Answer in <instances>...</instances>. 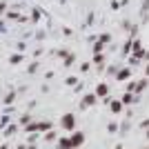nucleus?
Wrapping results in <instances>:
<instances>
[{
    "label": "nucleus",
    "instance_id": "f257e3e1",
    "mask_svg": "<svg viewBox=\"0 0 149 149\" xmlns=\"http://www.w3.org/2000/svg\"><path fill=\"white\" fill-rule=\"evenodd\" d=\"M62 127H65V129H74V116H71V113H67V116L62 118Z\"/></svg>",
    "mask_w": 149,
    "mask_h": 149
},
{
    "label": "nucleus",
    "instance_id": "423d86ee",
    "mask_svg": "<svg viewBox=\"0 0 149 149\" xmlns=\"http://www.w3.org/2000/svg\"><path fill=\"white\" fill-rule=\"evenodd\" d=\"M147 76H149V67H147Z\"/></svg>",
    "mask_w": 149,
    "mask_h": 149
},
{
    "label": "nucleus",
    "instance_id": "20e7f679",
    "mask_svg": "<svg viewBox=\"0 0 149 149\" xmlns=\"http://www.w3.org/2000/svg\"><path fill=\"white\" fill-rule=\"evenodd\" d=\"M123 109V102H111V111H120Z\"/></svg>",
    "mask_w": 149,
    "mask_h": 149
},
{
    "label": "nucleus",
    "instance_id": "0eeeda50",
    "mask_svg": "<svg viewBox=\"0 0 149 149\" xmlns=\"http://www.w3.org/2000/svg\"><path fill=\"white\" fill-rule=\"evenodd\" d=\"M147 136H149V131H147Z\"/></svg>",
    "mask_w": 149,
    "mask_h": 149
},
{
    "label": "nucleus",
    "instance_id": "39448f33",
    "mask_svg": "<svg viewBox=\"0 0 149 149\" xmlns=\"http://www.w3.org/2000/svg\"><path fill=\"white\" fill-rule=\"evenodd\" d=\"M105 93H107V85H100L98 87V96H105Z\"/></svg>",
    "mask_w": 149,
    "mask_h": 149
},
{
    "label": "nucleus",
    "instance_id": "7ed1b4c3",
    "mask_svg": "<svg viewBox=\"0 0 149 149\" xmlns=\"http://www.w3.org/2000/svg\"><path fill=\"white\" fill-rule=\"evenodd\" d=\"M58 149H74V145H71V138H62L60 143H58Z\"/></svg>",
    "mask_w": 149,
    "mask_h": 149
},
{
    "label": "nucleus",
    "instance_id": "f03ea898",
    "mask_svg": "<svg viewBox=\"0 0 149 149\" xmlns=\"http://www.w3.org/2000/svg\"><path fill=\"white\" fill-rule=\"evenodd\" d=\"M82 140H85V136H82L80 131H78V134H74V136H71V145H74V147H80V145H82Z\"/></svg>",
    "mask_w": 149,
    "mask_h": 149
}]
</instances>
